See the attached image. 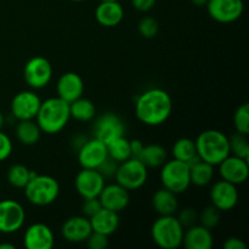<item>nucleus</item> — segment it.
Segmentation results:
<instances>
[{"instance_id": "obj_44", "label": "nucleus", "mask_w": 249, "mask_h": 249, "mask_svg": "<svg viewBox=\"0 0 249 249\" xmlns=\"http://www.w3.org/2000/svg\"><path fill=\"white\" fill-rule=\"evenodd\" d=\"M190 1H191L194 5H196V6H206L208 0H190Z\"/></svg>"}, {"instance_id": "obj_26", "label": "nucleus", "mask_w": 249, "mask_h": 249, "mask_svg": "<svg viewBox=\"0 0 249 249\" xmlns=\"http://www.w3.org/2000/svg\"><path fill=\"white\" fill-rule=\"evenodd\" d=\"M138 158L147 168H160L168 160V152L162 145L150 143V145H143Z\"/></svg>"}, {"instance_id": "obj_37", "label": "nucleus", "mask_w": 249, "mask_h": 249, "mask_svg": "<svg viewBox=\"0 0 249 249\" xmlns=\"http://www.w3.org/2000/svg\"><path fill=\"white\" fill-rule=\"evenodd\" d=\"M85 242L90 249H105L108 246V236L92 231Z\"/></svg>"}, {"instance_id": "obj_2", "label": "nucleus", "mask_w": 249, "mask_h": 249, "mask_svg": "<svg viewBox=\"0 0 249 249\" xmlns=\"http://www.w3.org/2000/svg\"><path fill=\"white\" fill-rule=\"evenodd\" d=\"M70 119V104L58 96L41 101L36 117V122L40 128L41 133L49 134V135H55L62 131Z\"/></svg>"}, {"instance_id": "obj_20", "label": "nucleus", "mask_w": 249, "mask_h": 249, "mask_svg": "<svg viewBox=\"0 0 249 249\" xmlns=\"http://www.w3.org/2000/svg\"><path fill=\"white\" fill-rule=\"evenodd\" d=\"M56 91L60 99L71 104L84 94V80L74 72H66L56 83Z\"/></svg>"}, {"instance_id": "obj_3", "label": "nucleus", "mask_w": 249, "mask_h": 249, "mask_svg": "<svg viewBox=\"0 0 249 249\" xmlns=\"http://www.w3.org/2000/svg\"><path fill=\"white\" fill-rule=\"evenodd\" d=\"M195 143L199 160L213 167L220 164L230 155L229 136L216 129L202 131L195 140Z\"/></svg>"}, {"instance_id": "obj_33", "label": "nucleus", "mask_w": 249, "mask_h": 249, "mask_svg": "<svg viewBox=\"0 0 249 249\" xmlns=\"http://www.w3.org/2000/svg\"><path fill=\"white\" fill-rule=\"evenodd\" d=\"M198 221L202 226L209 229V230H213L220 224L221 212L218 208H215L213 204H211L198 214Z\"/></svg>"}, {"instance_id": "obj_18", "label": "nucleus", "mask_w": 249, "mask_h": 249, "mask_svg": "<svg viewBox=\"0 0 249 249\" xmlns=\"http://www.w3.org/2000/svg\"><path fill=\"white\" fill-rule=\"evenodd\" d=\"M100 203L102 208L109 209L116 213H121L122 211L129 206L130 202V191L124 189L119 184L105 185L102 191L99 195Z\"/></svg>"}, {"instance_id": "obj_15", "label": "nucleus", "mask_w": 249, "mask_h": 249, "mask_svg": "<svg viewBox=\"0 0 249 249\" xmlns=\"http://www.w3.org/2000/svg\"><path fill=\"white\" fill-rule=\"evenodd\" d=\"M40 104L41 100L38 94L31 90H24L15 95L10 105V109L14 118L17 121L36 119Z\"/></svg>"}, {"instance_id": "obj_27", "label": "nucleus", "mask_w": 249, "mask_h": 249, "mask_svg": "<svg viewBox=\"0 0 249 249\" xmlns=\"http://www.w3.org/2000/svg\"><path fill=\"white\" fill-rule=\"evenodd\" d=\"M16 138L22 145L33 146L39 141L41 136V130L36 124V119H27V121H18L16 129Z\"/></svg>"}, {"instance_id": "obj_24", "label": "nucleus", "mask_w": 249, "mask_h": 249, "mask_svg": "<svg viewBox=\"0 0 249 249\" xmlns=\"http://www.w3.org/2000/svg\"><path fill=\"white\" fill-rule=\"evenodd\" d=\"M151 203L158 215H174L179 209L178 195L164 187L156 190Z\"/></svg>"}, {"instance_id": "obj_16", "label": "nucleus", "mask_w": 249, "mask_h": 249, "mask_svg": "<svg viewBox=\"0 0 249 249\" xmlns=\"http://www.w3.org/2000/svg\"><path fill=\"white\" fill-rule=\"evenodd\" d=\"M218 167L223 180H226L236 186L247 181L249 177L248 160L229 155Z\"/></svg>"}, {"instance_id": "obj_43", "label": "nucleus", "mask_w": 249, "mask_h": 249, "mask_svg": "<svg viewBox=\"0 0 249 249\" xmlns=\"http://www.w3.org/2000/svg\"><path fill=\"white\" fill-rule=\"evenodd\" d=\"M143 147V143L141 142L138 139H134V140H130V150H131V157L138 158V156L140 155L141 150Z\"/></svg>"}, {"instance_id": "obj_35", "label": "nucleus", "mask_w": 249, "mask_h": 249, "mask_svg": "<svg viewBox=\"0 0 249 249\" xmlns=\"http://www.w3.org/2000/svg\"><path fill=\"white\" fill-rule=\"evenodd\" d=\"M138 31L140 36H142L146 39H152L155 38L160 31V24H158L157 19L153 18L151 16L142 17L139 21L138 24Z\"/></svg>"}, {"instance_id": "obj_40", "label": "nucleus", "mask_w": 249, "mask_h": 249, "mask_svg": "<svg viewBox=\"0 0 249 249\" xmlns=\"http://www.w3.org/2000/svg\"><path fill=\"white\" fill-rule=\"evenodd\" d=\"M14 145L9 136L0 130V162L7 160L11 156Z\"/></svg>"}, {"instance_id": "obj_30", "label": "nucleus", "mask_w": 249, "mask_h": 249, "mask_svg": "<svg viewBox=\"0 0 249 249\" xmlns=\"http://www.w3.org/2000/svg\"><path fill=\"white\" fill-rule=\"evenodd\" d=\"M34 174H36V173H34L33 170L28 169L24 164L17 163V164L11 165V167L9 168V170H7V182H9L12 187H15V189L23 190L24 186L28 184V181L31 180V178L33 177Z\"/></svg>"}, {"instance_id": "obj_6", "label": "nucleus", "mask_w": 249, "mask_h": 249, "mask_svg": "<svg viewBox=\"0 0 249 249\" xmlns=\"http://www.w3.org/2000/svg\"><path fill=\"white\" fill-rule=\"evenodd\" d=\"M160 178L163 187L177 195L184 194L191 186L189 164L174 158L167 160L160 167Z\"/></svg>"}, {"instance_id": "obj_34", "label": "nucleus", "mask_w": 249, "mask_h": 249, "mask_svg": "<svg viewBox=\"0 0 249 249\" xmlns=\"http://www.w3.org/2000/svg\"><path fill=\"white\" fill-rule=\"evenodd\" d=\"M233 125L237 133L249 134V106L248 104H243L236 109L233 114Z\"/></svg>"}, {"instance_id": "obj_8", "label": "nucleus", "mask_w": 249, "mask_h": 249, "mask_svg": "<svg viewBox=\"0 0 249 249\" xmlns=\"http://www.w3.org/2000/svg\"><path fill=\"white\" fill-rule=\"evenodd\" d=\"M23 78L32 89L39 90L48 87L53 79V66L50 61L43 56L32 57L24 66Z\"/></svg>"}, {"instance_id": "obj_19", "label": "nucleus", "mask_w": 249, "mask_h": 249, "mask_svg": "<svg viewBox=\"0 0 249 249\" xmlns=\"http://www.w3.org/2000/svg\"><path fill=\"white\" fill-rule=\"evenodd\" d=\"M92 232L89 218L84 215H74L65 220L61 226V235L70 243H83Z\"/></svg>"}, {"instance_id": "obj_9", "label": "nucleus", "mask_w": 249, "mask_h": 249, "mask_svg": "<svg viewBox=\"0 0 249 249\" xmlns=\"http://www.w3.org/2000/svg\"><path fill=\"white\" fill-rule=\"evenodd\" d=\"M26 223V211L15 199L0 201V232L11 235L23 228Z\"/></svg>"}, {"instance_id": "obj_45", "label": "nucleus", "mask_w": 249, "mask_h": 249, "mask_svg": "<svg viewBox=\"0 0 249 249\" xmlns=\"http://www.w3.org/2000/svg\"><path fill=\"white\" fill-rule=\"evenodd\" d=\"M14 245H10V243H0V249H15Z\"/></svg>"}, {"instance_id": "obj_22", "label": "nucleus", "mask_w": 249, "mask_h": 249, "mask_svg": "<svg viewBox=\"0 0 249 249\" xmlns=\"http://www.w3.org/2000/svg\"><path fill=\"white\" fill-rule=\"evenodd\" d=\"M95 18L104 27H116L123 21L124 9L118 1H100L95 10Z\"/></svg>"}, {"instance_id": "obj_48", "label": "nucleus", "mask_w": 249, "mask_h": 249, "mask_svg": "<svg viewBox=\"0 0 249 249\" xmlns=\"http://www.w3.org/2000/svg\"><path fill=\"white\" fill-rule=\"evenodd\" d=\"M100 1H118V0H100Z\"/></svg>"}, {"instance_id": "obj_31", "label": "nucleus", "mask_w": 249, "mask_h": 249, "mask_svg": "<svg viewBox=\"0 0 249 249\" xmlns=\"http://www.w3.org/2000/svg\"><path fill=\"white\" fill-rule=\"evenodd\" d=\"M107 153L108 157L116 160L117 163L124 162V160L131 158V150H130V140L125 136L114 139L113 141L107 143Z\"/></svg>"}, {"instance_id": "obj_21", "label": "nucleus", "mask_w": 249, "mask_h": 249, "mask_svg": "<svg viewBox=\"0 0 249 249\" xmlns=\"http://www.w3.org/2000/svg\"><path fill=\"white\" fill-rule=\"evenodd\" d=\"M182 246L186 249H212L214 246L212 230L204 228L201 224L185 229Z\"/></svg>"}, {"instance_id": "obj_25", "label": "nucleus", "mask_w": 249, "mask_h": 249, "mask_svg": "<svg viewBox=\"0 0 249 249\" xmlns=\"http://www.w3.org/2000/svg\"><path fill=\"white\" fill-rule=\"evenodd\" d=\"M190 167V179L191 185L197 187H204L211 185L214 178V167L209 163L196 158L189 164Z\"/></svg>"}, {"instance_id": "obj_10", "label": "nucleus", "mask_w": 249, "mask_h": 249, "mask_svg": "<svg viewBox=\"0 0 249 249\" xmlns=\"http://www.w3.org/2000/svg\"><path fill=\"white\" fill-rule=\"evenodd\" d=\"M125 133V125L124 122L119 116L112 112H107L100 116L95 121L92 126V135L95 139L102 141L107 145L113 141L114 139L124 136Z\"/></svg>"}, {"instance_id": "obj_11", "label": "nucleus", "mask_w": 249, "mask_h": 249, "mask_svg": "<svg viewBox=\"0 0 249 249\" xmlns=\"http://www.w3.org/2000/svg\"><path fill=\"white\" fill-rule=\"evenodd\" d=\"M208 15L219 23H232L243 14V0H208L206 4Z\"/></svg>"}, {"instance_id": "obj_1", "label": "nucleus", "mask_w": 249, "mask_h": 249, "mask_svg": "<svg viewBox=\"0 0 249 249\" xmlns=\"http://www.w3.org/2000/svg\"><path fill=\"white\" fill-rule=\"evenodd\" d=\"M172 112V97L160 88L146 90L136 99L135 116L145 125L158 126L165 123Z\"/></svg>"}, {"instance_id": "obj_14", "label": "nucleus", "mask_w": 249, "mask_h": 249, "mask_svg": "<svg viewBox=\"0 0 249 249\" xmlns=\"http://www.w3.org/2000/svg\"><path fill=\"white\" fill-rule=\"evenodd\" d=\"M108 157L106 143L92 138L85 140L84 143L78 148L77 160L82 168L97 169L102 162Z\"/></svg>"}, {"instance_id": "obj_36", "label": "nucleus", "mask_w": 249, "mask_h": 249, "mask_svg": "<svg viewBox=\"0 0 249 249\" xmlns=\"http://www.w3.org/2000/svg\"><path fill=\"white\" fill-rule=\"evenodd\" d=\"M178 211H179V209H178ZM177 219L179 220V223L181 224V226L184 229L194 226L198 223V212L195 208L186 207V208H182L181 211L177 212Z\"/></svg>"}, {"instance_id": "obj_46", "label": "nucleus", "mask_w": 249, "mask_h": 249, "mask_svg": "<svg viewBox=\"0 0 249 249\" xmlns=\"http://www.w3.org/2000/svg\"><path fill=\"white\" fill-rule=\"evenodd\" d=\"M4 122H5V117H4V114L0 112V130H1V128L4 126Z\"/></svg>"}, {"instance_id": "obj_28", "label": "nucleus", "mask_w": 249, "mask_h": 249, "mask_svg": "<svg viewBox=\"0 0 249 249\" xmlns=\"http://www.w3.org/2000/svg\"><path fill=\"white\" fill-rule=\"evenodd\" d=\"M70 113L71 118L75 119L78 122H90L94 119L96 114V107L94 102L85 97H79L70 104Z\"/></svg>"}, {"instance_id": "obj_42", "label": "nucleus", "mask_w": 249, "mask_h": 249, "mask_svg": "<svg viewBox=\"0 0 249 249\" xmlns=\"http://www.w3.org/2000/svg\"><path fill=\"white\" fill-rule=\"evenodd\" d=\"M224 249H247V246L240 237L232 236V237H229L228 240H225Z\"/></svg>"}, {"instance_id": "obj_39", "label": "nucleus", "mask_w": 249, "mask_h": 249, "mask_svg": "<svg viewBox=\"0 0 249 249\" xmlns=\"http://www.w3.org/2000/svg\"><path fill=\"white\" fill-rule=\"evenodd\" d=\"M117 167H118V163H117L116 160H112V158L107 157L106 160L100 164L97 170H99L100 174H101L105 179H112V178H114V175H116Z\"/></svg>"}, {"instance_id": "obj_4", "label": "nucleus", "mask_w": 249, "mask_h": 249, "mask_svg": "<svg viewBox=\"0 0 249 249\" xmlns=\"http://www.w3.org/2000/svg\"><path fill=\"white\" fill-rule=\"evenodd\" d=\"M184 231L175 215H160L151 228V236L157 247L178 249L182 246Z\"/></svg>"}, {"instance_id": "obj_12", "label": "nucleus", "mask_w": 249, "mask_h": 249, "mask_svg": "<svg viewBox=\"0 0 249 249\" xmlns=\"http://www.w3.org/2000/svg\"><path fill=\"white\" fill-rule=\"evenodd\" d=\"M209 198L212 204L223 213V212L232 211L237 206L240 195L236 185L220 179L219 181L212 184Z\"/></svg>"}, {"instance_id": "obj_7", "label": "nucleus", "mask_w": 249, "mask_h": 249, "mask_svg": "<svg viewBox=\"0 0 249 249\" xmlns=\"http://www.w3.org/2000/svg\"><path fill=\"white\" fill-rule=\"evenodd\" d=\"M148 168L139 158L131 157L118 163L114 180L128 191H136L146 184Z\"/></svg>"}, {"instance_id": "obj_5", "label": "nucleus", "mask_w": 249, "mask_h": 249, "mask_svg": "<svg viewBox=\"0 0 249 249\" xmlns=\"http://www.w3.org/2000/svg\"><path fill=\"white\" fill-rule=\"evenodd\" d=\"M23 190L29 203L36 207H46L57 199L60 195V184L50 175L34 174Z\"/></svg>"}, {"instance_id": "obj_32", "label": "nucleus", "mask_w": 249, "mask_h": 249, "mask_svg": "<svg viewBox=\"0 0 249 249\" xmlns=\"http://www.w3.org/2000/svg\"><path fill=\"white\" fill-rule=\"evenodd\" d=\"M229 143H230V155L249 160V145L247 135L236 131L235 134H232L229 138Z\"/></svg>"}, {"instance_id": "obj_38", "label": "nucleus", "mask_w": 249, "mask_h": 249, "mask_svg": "<svg viewBox=\"0 0 249 249\" xmlns=\"http://www.w3.org/2000/svg\"><path fill=\"white\" fill-rule=\"evenodd\" d=\"M102 208L101 203H100L99 197H94V198H84V202L82 204V213L83 215L87 218H91L94 214H96L100 209Z\"/></svg>"}, {"instance_id": "obj_41", "label": "nucleus", "mask_w": 249, "mask_h": 249, "mask_svg": "<svg viewBox=\"0 0 249 249\" xmlns=\"http://www.w3.org/2000/svg\"><path fill=\"white\" fill-rule=\"evenodd\" d=\"M156 0H131V5L135 10L140 12H148L153 9Z\"/></svg>"}, {"instance_id": "obj_29", "label": "nucleus", "mask_w": 249, "mask_h": 249, "mask_svg": "<svg viewBox=\"0 0 249 249\" xmlns=\"http://www.w3.org/2000/svg\"><path fill=\"white\" fill-rule=\"evenodd\" d=\"M172 153L174 160H181V162L187 163V164L198 157L197 156L195 140L189 138L178 139L174 142V145H173Z\"/></svg>"}, {"instance_id": "obj_23", "label": "nucleus", "mask_w": 249, "mask_h": 249, "mask_svg": "<svg viewBox=\"0 0 249 249\" xmlns=\"http://www.w3.org/2000/svg\"><path fill=\"white\" fill-rule=\"evenodd\" d=\"M119 213H116L109 209L101 208L96 214L89 218L91 229L95 232L104 233L106 236H111L118 230L119 228Z\"/></svg>"}, {"instance_id": "obj_17", "label": "nucleus", "mask_w": 249, "mask_h": 249, "mask_svg": "<svg viewBox=\"0 0 249 249\" xmlns=\"http://www.w3.org/2000/svg\"><path fill=\"white\" fill-rule=\"evenodd\" d=\"M23 245L27 249H51L55 246V235L50 226L34 223L24 231Z\"/></svg>"}, {"instance_id": "obj_47", "label": "nucleus", "mask_w": 249, "mask_h": 249, "mask_svg": "<svg viewBox=\"0 0 249 249\" xmlns=\"http://www.w3.org/2000/svg\"><path fill=\"white\" fill-rule=\"evenodd\" d=\"M71 1H74V2H82V1H85V0H71Z\"/></svg>"}, {"instance_id": "obj_13", "label": "nucleus", "mask_w": 249, "mask_h": 249, "mask_svg": "<svg viewBox=\"0 0 249 249\" xmlns=\"http://www.w3.org/2000/svg\"><path fill=\"white\" fill-rule=\"evenodd\" d=\"M105 185H106V179L100 174L97 169L82 168V170L75 175V191L83 199L99 197Z\"/></svg>"}]
</instances>
